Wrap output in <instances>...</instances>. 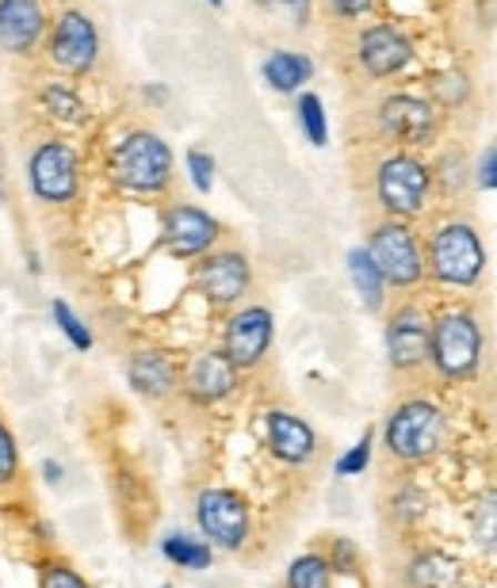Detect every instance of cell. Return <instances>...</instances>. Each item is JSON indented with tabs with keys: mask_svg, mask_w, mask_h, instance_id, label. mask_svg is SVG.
Returning a JSON list of instances; mask_svg holds the SVG:
<instances>
[{
	"mask_svg": "<svg viewBox=\"0 0 497 588\" xmlns=\"http://www.w3.org/2000/svg\"><path fill=\"white\" fill-rule=\"evenodd\" d=\"M444 436H448V417L428 397H406L390 409L383 425V444L387 455L402 466H422L440 455Z\"/></svg>",
	"mask_w": 497,
	"mask_h": 588,
	"instance_id": "1",
	"label": "cell"
},
{
	"mask_svg": "<svg viewBox=\"0 0 497 588\" xmlns=\"http://www.w3.org/2000/svg\"><path fill=\"white\" fill-rule=\"evenodd\" d=\"M108 176L131 195H161L173 184V150L153 131H131L111 145Z\"/></svg>",
	"mask_w": 497,
	"mask_h": 588,
	"instance_id": "2",
	"label": "cell"
},
{
	"mask_svg": "<svg viewBox=\"0 0 497 588\" xmlns=\"http://www.w3.org/2000/svg\"><path fill=\"white\" fill-rule=\"evenodd\" d=\"M428 363L444 383H467L483 363V325L470 310H440L428 328Z\"/></svg>",
	"mask_w": 497,
	"mask_h": 588,
	"instance_id": "3",
	"label": "cell"
},
{
	"mask_svg": "<svg viewBox=\"0 0 497 588\" xmlns=\"http://www.w3.org/2000/svg\"><path fill=\"white\" fill-rule=\"evenodd\" d=\"M486 249L478 241L475 226L467 222H444L433 230L425 249V272L433 275L440 287H475L483 280Z\"/></svg>",
	"mask_w": 497,
	"mask_h": 588,
	"instance_id": "4",
	"label": "cell"
},
{
	"mask_svg": "<svg viewBox=\"0 0 497 588\" xmlns=\"http://www.w3.org/2000/svg\"><path fill=\"white\" fill-rule=\"evenodd\" d=\"M195 524L211 547L237 555L253 539V505L245 500V493L230 486H207L195 497Z\"/></svg>",
	"mask_w": 497,
	"mask_h": 588,
	"instance_id": "5",
	"label": "cell"
},
{
	"mask_svg": "<svg viewBox=\"0 0 497 588\" xmlns=\"http://www.w3.org/2000/svg\"><path fill=\"white\" fill-rule=\"evenodd\" d=\"M31 195L47 206H73L81 195V153L62 138H42L28 158Z\"/></svg>",
	"mask_w": 497,
	"mask_h": 588,
	"instance_id": "6",
	"label": "cell"
},
{
	"mask_svg": "<svg viewBox=\"0 0 497 588\" xmlns=\"http://www.w3.org/2000/svg\"><path fill=\"white\" fill-rule=\"evenodd\" d=\"M433 192V172L414 153H387L375 169V199L390 219H417Z\"/></svg>",
	"mask_w": 497,
	"mask_h": 588,
	"instance_id": "7",
	"label": "cell"
},
{
	"mask_svg": "<svg viewBox=\"0 0 497 588\" xmlns=\"http://www.w3.org/2000/svg\"><path fill=\"white\" fill-rule=\"evenodd\" d=\"M367 256L379 267V275L394 291H409L425 280V253L417 245L414 230L398 219H387L367 237Z\"/></svg>",
	"mask_w": 497,
	"mask_h": 588,
	"instance_id": "8",
	"label": "cell"
},
{
	"mask_svg": "<svg viewBox=\"0 0 497 588\" xmlns=\"http://www.w3.org/2000/svg\"><path fill=\"white\" fill-rule=\"evenodd\" d=\"M47 58H50V65L65 77L92 73V65H97V58H100L97 23H92L81 8H70V12H62L58 20H50Z\"/></svg>",
	"mask_w": 497,
	"mask_h": 588,
	"instance_id": "9",
	"label": "cell"
},
{
	"mask_svg": "<svg viewBox=\"0 0 497 588\" xmlns=\"http://www.w3.org/2000/svg\"><path fill=\"white\" fill-rule=\"evenodd\" d=\"M272 341H276V317H272L268 306L253 302V306H242L226 317L222 325V352L234 363L237 371H256L272 352Z\"/></svg>",
	"mask_w": 497,
	"mask_h": 588,
	"instance_id": "10",
	"label": "cell"
},
{
	"mask_svg": "<svg viewBox=\"0 0 497 588\" xmlns=\"http://www.w3.org/2000/svg\"><path fill=\"white\" fill-rule=\"evenodd\" d=\"M375 123H379V134L387 142L414 150V145H428L436 138L440 111L425 97H414V92H390V97H383L379 111H375Z\"/></svg>",
	"mask_w": 497,
	"mask_h": 588,
	"instance_id": "11",
	"label": "cell"
},
{
	"mask_svg": "<svg viewBox=\"0 0 497 588\" xmlns=\"http://www.w3.org/2000/svg\"><path fill=\"white\" fill-rule=\"evenodd\" d=\"M237 386H242V371L226 359L222 348L195 352V356L184 363V371H180V394L192 405H200V409L222 405L226 397L237 394Z\"/></svg>",
	"mask_w": 497,
	"mask_h": 588,
	"instance_id": "12",
	"label": "cell"
},
{
	"mask_svg": "<svg viewBox=\"0 0 497 588\" xmlns=\"http://www.w3.org/2000/svg\"><path fill=\"white\" fill-rule=\"evenodd\" d=\"M428 328L433 317L425 314L417 302H402L390 310L387 328H383V341H387V363L398 375H414L428 363Z\"/></svg>",
	"mask_w": 497,
	"mask_h": 588,
	"instance_id": "13",
	"label": "cell"
},
{
	"mask_svg": "<svg viewBox=\"0 0 497 588\" xmlns=\"http://www.w3.org/2000/svg\"><path fill=\"white\" fill-rule=\"evenodd\" d=\"M253 287V264L237 249H222V253H207L195 264V291L211 302L214 310H230L245 298Z\"/></svg>",
	"mask_w": 497,
	"mask_h": 588,
	"instance_id": "14",
	"label": "cell"
},
{
	"mask_svg": "<svg viewBox=\"0 0 497 588\" xmlns=\"http://www.w3.org/2000/svg\"><path fill=\"white\" fill-rule=\"evenodd\" d=\"M222 237V226L200 206L176 203L165 211V226H161V241L176 261H192V256H207L214 241Z\"/></svg>",
	"mask_w": 497,
	"mask_h": 588,
	"instance_id": "15",
	"label": "cell"
},
{
	"mask_svg": "<svg viewBox=\"0 0 497 588\" xmlns=\"http://www.w3.org/2000/svg\"><path fill=\"white\" fill-rule=\"evenodd\" d=\"M356 62L367 77L383 81V77L402 73L414 62V42L406 39V31H398L394 23H372L356 34Z\"/></svg>",
	"mask_w": 497,
	"mask_h": 588,
	"instance_id": "16",
	"label": "cell"
},
{
	"mask_svg": "<svg viewBox=\"0 0 497 588\" xmlns=\"http://www.w3.org/2000/svg\"><path fill=\"white\" fill-rule=\"evenodd\" d=\"M261 428H264V447H268V455L280 458L284 466H306L318 458V432L306 425L298 413L264 409Z\"/></svg>",
	"mask_w": 497,
	"mask_h": 588,
	"instance_id": "17",
	"label": "cell"
},
{
	"mask_svg": "<svg viewBox=\"0 0 497 588\" xmlns=\"http://www.w3.org/2000/svg\"><path fill=\"white\" fill-rule=\"evenodd\" d=\"M50 20L42 0H0V50L31 58L47 42Z\"/></svg>",
	"mask_w": 497,
	"mask_h": 588,
	"instance_id": "18",
	"label": "cell"
},
{
	"mask_svg": "<svg viewBox=\"0 0 497 588\" xmlns=\"http://www.w3.org/2000/svg\"><path fill=\"white\" fill-rule=\"evenodd\" d=\"M126 383L145 402H165L180 391V367L165 348H134L126 356Z\"/></svg>",
	"mask_w": 497,
	"mask_h": 588,
	"instance_id": "19",
	"label": "cell"
},
{
	"mask_svg": "<svg viewBox=\"0 0 497 588\" xmlns=\"http://www.w3.org/2000/svg\"><path fill=\"white\" fill-rule=\"evenodd\" d=\"M459 581V558L440 547H425L406 561V588H452Z\"/></svg>",
	"mask_w": 497,
	"mask_h": 588,
	"instance_id": "20",
	"label": "cell"
},
{
	"mask_svg": "<svg viewBox=\"0 0 497 588\" xmlns=\"http://www.w3.org/2000/svg\"><path fill=\"white\" fill-rule=\"evenodd\" d=\"M39 108L47 119H54L58 126H84L89 123V103L81 100V92L65 81H47L39 89Z\"/></svg>",
	"mask_w": 497,
	"mask_h": 588,
	"instance_id": "21",
	"label": "cell"
},
{
	"mask_svg": "<svg viewBox=\"0 0 497 588\" xmlns=\"http://www.w3.org/2000/svg\"><path fill=\"white\" fill-rule=\"evenodd\" d=\"M314 77V62L295 50H276V54L264 58V81L276 92H298Z\"/></svg>",
	"mask_w": 497,
	"mask_h": 588,
	"instance_id": "22",
	"label": "cell"
},
{
	"mask_svg": "<svg viewBox=\"0 0 497 588\" xmlns=\"http://www.w3.org/2000/svg\"><path fill=\"white\" fill-rule=\"evenodd\" d=\"M348 275H353L359 302H364L372 314H379V310L387 306V280H383L379 267L367 256V249H353V253H348Z\"/></svg>",
	"mask_w": 497,
	"mask_h": 588,
	"instance_id": "23",
	"label": "cell"
},
{
	"mask_svg": "<svg viewBox=\"0 0 497 588\" xmlns=\"http://www.w3.org/2000/svg\"><path fill=\"white\" fill-rule=\"evenodd\" d=\"M161 555L180 569L203 574V569H211V561H214V547L207 539H192V535H184V531H173L161 539Z\"/></svg>",
	"mask_w": 497,
	"mask_h": 588,
	"instance_id": "24",
	"label": "cell"
},
{
	"mask_svg": "<svg viewBox=\"0 0 497 588\" xmlns=\"http://www.w3.org/2000/svg\"><path fill=\"white\" fill-rule=\"evenodd\" d=\"M333 566L322 550H311V555H298L287 566L284 588H333Z\"/></svg>",
	"mask_w": 497,
	"mask_h": 588,
	"instance_id": "25",
	"label": "cell"
},
{
	"mask_svg": "<svg viewBox=\"0 0 497 588\" xmlns=\"http://www.w3.org/2000/svg\"><path fill=\"white\" fill-rule=\"evenodd\" d=\"M470 535H475L478 550L497 555V486L483 489V497L475 500V513H470Z\"/></svg>",
	"mask_w": 497,
	"mask_h": 588,
	"instance_id": "26",
	"label": "cell"
},
{
	"mask_svg": "<svg viewBox=\"0 0 497 588\" xmlns=\"http://www.w3.org/2000/svg\"><path fill=\"white\" fill-rule=\"evenodd\" d=\"M36 588H92V585L84 581V574L73 566L70 558L47 555V558H39Z\"/></svg>",
	"mask_w": 497,
	"mask_h": 588,
	"instance_id": "27",
	"label": "cell"
},
{
	"mask_svg": "<svg viewBox=\"0 0 497 588\" xmlns=\"http://www.w3.org/2000/svg\"><path fill=\"white\" fill-rule=\"evenodd\" d=\"M50 314H54V325L62 328V336L73 344L77 352H89L92 348V333H89V325L81 322V314L70 306L65 298H54L50 302Z\"/></svg>",
	"mask_w": 497,
	"mask_h": 588,
	"instance_id": "28",
	"label": "cell"
},
{
	"mask_svg": "<svg viewBox=\"0 0 497 588\" xmlns=\"http://www.w3.org/2000/svg\"><path fill=\"white\" fill-rule=\"evenodd\" d=\"M390 516L398 520L402 527H417L428 516V497L417 486H402L398 493L390 497Z\"/></svg>",
	"mask_w": 497,
	"mask_h": 588,
	"instance_id": "29",
	"label": "cell"
},
{
	"mask_svg": "<svg viewBox=\"0 0 497 588\" xmlns=\"http://www.w3.org/2000/svg\"><path fill=\"white\" fill-rule=\"evenodd\" d=\"M298 123H303V134L311 138V145L329 142V123H325L322 97H314V92H303V97H298Z\"/></svg>",
	"mask_w": 497,
	"mask_h": 588,
	"instance_id": "30",
	"label": "cell"
},
{
	"mask_svg": "<svg viewBox=\"0 0 497 588\" xmlns=\"http://www.w3.org/2000/svg\"><path fill=\"white\" fill-rule=\"evenodd\" d=\"M20 470H23V458H20V444H16V432L0 417V489H12L20 481Z\"/></svg>",
	"mask_w": 497,
	"mask_h": 588,
	"instance_id": "31",
	"label": "cell"
},
{
	"mask_svg": "<svg viewBox=\"0 0 497 588\" xmlns=\"http://www.w3.org/2000/svg\"><path fill=\"white\" fill-rule=\"evenodd\" d=\"M372 452H375V432L367 428L364 436L356 439V447H348L345 455L337 458V478H356L372 466Z\"/></svg>",
	"mask_w": 497,
	"mask_h": 588,
	"instance_id": "32",
	"label": "cell"
},
{
	"mask_svg": "<svg viewBox=\"0 0 497 588\" xmlns=\"http://www.w3.org/2000/svg\"><path fill=\"white\" fill-rule=\"evenodd\" d=\"M325 558H329L333 574H341V577H353V574H359V566H364V558H359V547H356L353 539H345V535H333L329 550H325Z\"/></svg>",
	"mask_w": 497,
	"mask_h": 588,
	"instance_id": "33",
	"label": "cell"
},
{
	"mask_svg": "<svg viewBox=\"0 0 497 588\" xmlns=\"http://www.w3.org/2000/svg\"><path fill=\"white\" fill-rule=\"evenodd\" d=\"M187 176H192V187L200 195H207L214 187V158L203 150H187Z\"/></svg>",
	"mask_w": 497,
	"mask_h": 588,
	"instance_id": "34",
	"label": "cell"
},
{
	"mask_svg": "<svg viewBox=\"0 0 497 588\" xmlns=\"http://www.w3.org/2000/svg\"><path fill=\"white\" fill-rule=\"evenodd\" d=\"M375 0H329V12L337 16V20H359V16L372 12Z\"/></svg>",
	"mask_w": 497,
	"mask_h": 588,
	"instance_id": "35",
	"label": "cell"
},
{
	"mask_svg": "<svg viewBox=\"0 0 497 588\" xmlns=\"http://www.w3.org/2000/svg\"><path fill=\"white\" fill-rule=\"evenodd\" d=\"M478 184L483 187H497V145L483 153V161H478Z\"/></svg>",
	"mask_w": 497,
	"mask_h": 588,
	"instance_id": "36",
	"label": "cell"
},
{
	"mask_svg": "<svg viewBox=\"0 0 497 588\" xmlns=\"http://www.w3.org/2000/svg\"><path fill=\"white\" fill-rule=\"evenodd\" d=\"M276 4H284L295 23H306V20H311V0H276Z\"/></svg>",
	"mask_w": 497,
	"mask_h": 588,
	"instance_id": "37",
	"label": "cell"
},
{
	"mask_svg": "<svg viewBox=\"0 0 497 588\" xmlns=\"http://www.w3.org/2000/svg\"><path fill=\"white\" fill-rule=\"evenodd\" d=\"M42 481H47V486H58V481H62V463H58V458H47V463H42Z\"/></svg>",
	"mask_w": 497,
	"mask_h": 588,
	"instance_id": "38",
	"label": "cell"
},
{
	"mask_svg": "<svg viewBox=\"0 0 497 588\" xmlns=\"http://www.w3.org/2000/svg\"><path fill=\"white\" fill-rule=\"evenodd\" d=\"M207 4H214V8H222V0H207Z\"/></svg>",
	"mask_w": 497,
	"mask_h": 588,
	"instance_id": "39",
	"label": "cell"
},
{
	"mask_svg": "<svg viewBox=\"0 0 497 588\" xmlns=\"http://www.w3.org/2000/svg\"><path fill=\"white\" fill-rule=\"evenodd\" d=\"M161 588H173V585H161Z\"/></svg>",
	"mask_w": 497,
	"mask_h": 588,
	"instance_id": "40",
	"label": "cell"
}]
</instances>
